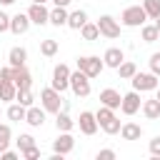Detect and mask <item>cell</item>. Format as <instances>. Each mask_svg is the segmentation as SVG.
<instances>
[{"instance_id":"18","label":"cell","mask_w":160,"mask_h":160,"mask_svg":"<svg viewBox=\"0 0 160 160\" xmlns=\"http://www.w3.org/2000/svg\"><path fill=\"white\" fill-rule=\"evenodd\" d=\"M120 135H122V140H140L142 128L138 122H122L120 125Z\"/></svg>"},{"instance_id":"27","label":"cell","mask_w":160,"mask_h":160,"mask_svg":"<svg viewBox=\"0 0 160 160\" xmlns=\"http://www.w3.org/2000/svg\"><path fill=\"white\" fill-rule=\"evenodd\" d=\"M58 48H60V45H58V40H52V38H45V40L40 42V52H42L45 58H52V55L58 52Z\"/></svg>"},{"instance_id":"24","label":"cell","mask_w":160,"mask_h":160,"mask_svg":"<svg viewBox=\"0 0 160 160\" xmlns=\"http://www.w3.org/2000/svg\"><path fill=\"white\" fill-rule=\"evenodd\" d=\"M18 88L12 80H0V100H15Z\"/></svg>"},{"instance_id":"14","label":"cell","mask_w":160,"mask_h":160,"mask_svg":"<svg viewBox=\"0 0 160 160\" xmlns=\"http://www.w3.org/2000/svg\"><path fill=\"white\" fill-rule=\"evenodd\" d=\"M72 148H75V138H72L70 132H60V135H58V140L52 142V150H55V152H60V155L72 152Z\"/></svg>"},{"instance_id":"12","label":"cell","mask_w":160,"mask_h":160,"mask_svg":"<svg viewBox=\"0 0 160 160\" xmlns=\"http://www.w3.org/2000/svg\"><path fill=\"white\" fill-rule=\"evenodd\" d=\"M78 125H80V132H82V135H95V132H98V120H95V112L82 110V112H80V118H78Z\"/></svg>"},{"instance_id":"28","label":"cell","mask_w":160,"mask_h":160,"mask_svg":"<svg viewBox=\"0 0 160 160\" xmlns=\"http://www.w3.org/2000/svg\"><path fill=\"white\" fill-rule=\"evenodd\" d=\"M118 72H120V78H125V80H130L135 72H138V68H135V62H130V60H122L120 65H118Z\"/></svg>"},{"instance_id":"22","label":"cell","mask_w":160,"mask_h":160,"mask_svg":"<svg viewBox=\"0 0 160 160\" xmlns=\"http://www.w3.org/2000/svg\"><path fill=\"white\" fill-rule=\"evenodd\" d=\"M85 22H88V12H85V10H75V12L68 15V22H65V25L72 28V30H80Z\"/></svg>"},{"instance_id":"6","label":"cell","mask_w":160,"mask_h":160,"mask_svg":"<svg viewBox=\"0 0 160 160\" xmlns=\"http://www.w3.org/2000/svg\"><path fill=\"white\" fill-rule=\"evenodd\" d=\"M50 88H55L58 92H65V90L70 88V68H68L65 62L55 65V70H52V85H50Z\"/></svg>"},{"instance_id":"10","label":"cell","mask_w":160,"mask_h":160,"mask_svg":"<svg viewBox=\"0 0 160 160\" xmlns=\"http://www.w3.org/2000/svg\"><path fill=\"white\" fill-rule=\"evenodd\" d=\"M12 82H15L18 90H30V85H32V75H30V70H28L25 65L12 68Z\"/></svg>"},{"instance_id":"1","label":"cell","mask_w":160,"mask_h":160,"mask_svg":"<svg viewBox=\"0 0 160 160\" xmlns=\"http://www.w3.org/2000/svg\"><path fill=\"white\" fill-rule=\"evenodd\" d=\"M95 120H98V128H102V132H108V135L120 132V120L115 118V110L100 105V110L95 112Z\"/></svg>"},{"instance_id":"43","label":"cell","mask_w":160,"mask_h":160,"mask_svg":"<svg viewBox=\"0 0 160 160\" xmlns=\"http://www.w3.org/2000/svg\"><path fill=\"white\" fill-rule=\"evenodd\" d=\"M0 2H2V5H12L15 0H0Z\"/></svg>"},{"instance_id":"7","label":"cell","mask_w":160,"mask_h":160,"mask_svg":"<svg viewBox=\"0 0 160 160\" xmlns=\"http://www.w3.org/2000/svg\"><path fill=\"white\" fill-rule=\"evenodd\" d=\"M130 80H132V90H138V92H148V90L158 88V75H152V72H135Z\"/></svg>"},{"instance_id":"9","label":"cell","mask_w":160,"mask_h":160,"mask_svg":"<svg viewBox=\"0 0 160 160\" xmlns=\"http://www.w3.org/2000/svg\"><path fill=\"white\" fill-rule=\"evenodd\" d=\"M28 18H30V22H35V25H48L50 10L45 8V2H32V5L28 8Z\"/></svg>"},{"instance_id":"4","label":"cell","mask_w":160,"mask_h":160,"mask_svg":"<svg viewBox=\"0 0 160 160\" xmlns=\"http://www.w3.org/2000/svg\"><path fill=\"white\" fill-rule=\"evenodd\" d=\"M105 62L98 58V55H85V58H78V70H82L88 78H98L102 72Z\"/></svg>"},{"instance_id":"46","label":"cell","mask_w":160,"mask_h":160,"mask_svg":"<svg viewBox=\"0 0 160 160\" xmlns=\"http://www.w3.org/2000/svg\"><path fill=\"white\" fill-rule=\"evenodd\" d=\"M0 112H2V110H0Z\"/></svg>"},{"instance_id":"2","label":"cell","mask_w":160,"mask_h":160,"mask_svg":"<svg viewBox=\"0 0 160 160\" xmlns=\"http://www.w3.org/2000/svg\"><path fill=\"white\" fill-rule=\"evenodd\" d=\"M120 20H122V25H125V28H142V25H145V20H148V15H145L142 5H130V8H125V10H122Z\"/></svg>"},{"instance_id":"17","label":"cell","mask_w":160,"mask_h":160,"mask_svg":"<svg viewBox=\"0 0 160 160\" xmlns=\"http://www.w3.org/2000/svg\"><path fill=\"white\" fill-rule=\"evenodd\" d=\"M25 122H28V125H32V128H40V125L45 122V110H42V108L30 105V108L25 110Z\"/></svg>"},{"instance_id":"25","label":"cell","mask_w":160,"mask_h":160,"mask_svg":"<svg viewBox=\"0 0 160 160\" xmlns=\"http://www.w3.org/2000/svg\"><path fill=\"white\" fill-rule=\"evenodd\" d=\"M80 32H82V38H85L88 42H92V40H98V38H100V30H98V22H85V25L80 28Z\"/></svg>"},{"instance_id":"21","label":"cell","mask_w":160,"mask_h":160,"mask_svg":"<svg viewBox=\"0 0 160 160\" xmlns=\"http://www.w3.org/2000/svg\"><path fill=\"white\" fill-rule=\"evenodd\" d=\"M68 15H70V12H68L62 5H55V8L50 10V20H48V22H52L55 28H60V25H65V22H68Z\"/></svg>"},{"instance_id":"42","label":"cell","mask_w":160,"mask_h":160,"mask_svg":"<svg viewBox=\"0 0 160 160\" xmlns=\"http://www.w3.org/2000/svg\"><path fill=\"white\" fill-rule=\"evenodd\" d=\"M155 28H158V32H160V15L155 18Z\"/></svg>"},{"instance_id":"8","label":"cell","mask_w":160,"mask_h":160,"mask_svg":"<svg viewBox=\"0 0 160 160\" xmlns=\"http://www.w3.org/2000/svg\"><path fill=\"white\" fill-rule=\"evenodd\" d=\"M98 30H100V35H105V38H110V40L120 38V22H118L112 15H102V18L98 20Z\"/></svg>"},{"instance_id":"32","label":"cell","mask_w":160,"mask_h":160,"mask_svg":"<svg viewBox=\"0 0 160 160\" xmlns=\"http://www.w3.org/2000/svg\"><path fill=\"white\" fill-rule=\"evenodd\" d=\"M15 100H18L20 105H25V108H30L35 98H32V92H30V90H18V95H15Z\"/></svg>"},{"instance_id":"13","label":"cell","mask_w":160,"mask_h":160,"mask_svg":"<svg viewBox=\"0 0 160 160\" xmlns=\"http://www.w3.org/2000/svg\"><path fill=\"white\" fill-rule=\"evenodd\" d=\"M120 100H122V95H120L118 90H112V88L100 90V105H105V108H110V110H118V108H120Z\"/></svg>"},{"instance_id":"38","label":"cell","mask_w":160,"mask_h":160,"mask_svg":"<svg viewBox=\"0 0 160 160\" xmlns=\"http://www.w3.org/2000/svg\"><path fill=\"white\" fill-rule=\"evenodd\" d=\"M0 80H12V65H8V68L0 70Z\"/></svg>"},{"instance_id":"16","label":"cell","mask_w":160,"mask_h":160,"mask_svg":"<svg viewBox=\"0 0 160 160\" xmlns=\"http://www.w3.org/2000/svg\"><path fill=\"white\" fill-rule=\"evenodd\" d=\"M125 60V52L120 50V48H108L105 50V55H102V62L108 65V68H115L118 70V65Z\"/></svg>"},{"instance_id":"40","label":"cell","mask_w":160,"mask_h":160,"mask_svg":"<svg viewBox=\"0 0 160 160\" xmlns=\"http://www.w3.org/2000/svg\"><path fill=\"white\" fill-rule=\"evenodd\" d=\"M0 158H2V160H18V152H12V150H2Z\"/></svg>"},{"instance_id":"15","label":"cell","mask_w":160,"mask_h":160,"mask_svg":"<svg viewBox=\"0 0 160 160\" xmlns=\"http://www.w3.org/2000/svg\"><path fill=\"white\" fill-rule=\"evenodd\" d=\"M28 28H30V18H28V12H18V15L10 18V32L22 35V32H28Z\"/></svg>"},{"instance_id":"35","label":"cell","mask_w":160,"mask_h":160,"mask_svg":"<svg viewBox=\"0 0 160 160\" xmlns=\"http://www.w3.org/2000/svg\"><path fill=\"white\" fill-rule=\"evenodd\" d=\"M20 155H22L25 160H38V158H40V148H38V145H32V148H28V150H22Z\"/></svg>"},{"instance_id":"26","label":"cell","mask_w":160,"mask_h":160,"mask_svg":"<svg viewBox=\"0 0 160 160\" xmlns=\"http://www.w3.org/2000/svg\"><path fill=\"white\" fill-rule=\"evenodd\" d=\"M25 105H20V102H12L10 108H8V118L12 120V122H20V120H25Z\"/></svg>"},{"instance_id":"3","label":"cell","mask_w":160,"mask_h":160,"mask_svg":"<svg viewBox=\"0 0 160 160\" xmlns=\"http://www.w3.org/2000/svg\"><path fill=\"white\" fill-rule=\"evenodd\" d=\"M62 92H58L55 88H45L40 92V102H42V110L45 112H60L62 110Z\"/></svg>"},{"instance_id":"41","label":"cell","mask_w":160,"mask_h":160,"mask_svg":"<svg viewBox=\"0 0 160 160\" xmlns=\"http://www.w3.org/2000/svg\"><path fill=\"white\" fill-rule=\"evenodd\" d=\"M52 2H55V5H62V8H68L72 0H52Z\"/></svg>"},{"instance_id":"39","label":"cell","mask_w":160,"mask_h":160,"mask_svg":"<svg viewBox=\"0 0 160 160\" xmlns=\"http://www.w3.org/2000/svg\"><path fill=\"white\" fill-rule=\"evenodd\" d=\"M112 158H115L112 150H100V152H98V160H112Z\"/></svg>"},{"instance_id":"5","label":"cell","mask_w":160,"mask_h":160,"mask_svg":"<svg viewBox=\"0 0 160 160\" xmlns=\"http://www.w3.org/2000/svg\"><path fill=\"white\" fill-rule=\"evenodd\" d=\"M70 90L78 95V98H88L90 95V78L78 70V72H70Z\"/></svg>"},{"instance_id":"30","label":"cell","mask_w":160,"mask_h":160,"mask_svg":"<svg viewBox=\"0 0 160 160\" xmlns=\"http://www.w3.org/2000/svg\"><path fill=\"white\" fill-rule=\"evenodd\" d=\"M10 138H12V130H10V125L0 122V152H2V150H8V145H10Z\"/></svg>"},{"instance_id":"44","label":"cell","mask_w":160,"mask_h":160,"mask_svg":"<svg viewBox=\"0 0 160 160\" xmlns=\"http://www.w3.org/2000/svg\"><path fill=\"white\" fill-rule=\"evenodd\" d=\"M155 90H158V95H155V98H158V100H160V88H155Z\"/></svg>"},{"instance_id":"37","label":"cell","mask_w":160,"mask_h":160,"mask_svg":"<svg viewBox=\"0 0 160 160\" xmlns=\"http://www.w3.org/2000/svg\"><path fill=\"white\" fill-rule=\"evenodd\" d=\"M5 30H10V15L0 10V32H5Z\"/></svg>"},{"instance_id":"19","label":"cell","mask_w":160,"mask_h":160,"mask_svg":"<svg viewBox=\"0 0 160 160\" xmlns=\"http://www.w3.org/2000/svg\"><path fill=\"white\" fill-rule=\"evenodd\" d=\"M140 108H142V115H145L148 120H158V118H160V100H158V98L145 100Z\"/></svg>"},{"instance_id":"11","label":"cell","mask_w":160,"mask_h":160,"mask_svg":"<svg viewBox=\"0 0 160 160\" xmlns=\"http://www.w3.org/2000/svg\"><path fill=\"white\" fill-rule=\"evenodd\" d=\"M140 92L138 90H132V92H128V95H122V100H120V110L125 112V115H135L138 110H140Z\"/></svg>"},{"instance_id":"31","label":"cell","mask_w":160,"mask_h":160,"mask_svg":"<svg viewBox=\"0 0 160 160\" xmlns=\"http://www.w3.org/2000/svg\"><path fill=\"white\" fill-rule=\"evenodd\" d=\"M142 40H145V42H155V40H160L158 28H155V25H142Z\"/></svg>"},{"instance_id":"34","label":"cell","mask_w":160,"mask_h":160,"mask_svg":"<svg viewBox=\"0 0 160 160\" xmlns=\"http://www.w3.org/2000/svg\"><path fill=\"white\" fill-rule=\"evenodd\" d=\"M150 72L160 78V52H152L150 55Z\"/></svg>"},{"instance_id":"36","label":"cell","mask_w":160,"mask_h":160,"mask_svg":"<svg viewBox=\"0 0 160 160\" xmlns=\"http://www.w3.org/2000/svg\"><path fill=\"white\" fill-rule=\"evenodd\" d=\"M150 155L152 158H160V138H152L150 140Z\"/></svg>"},{"instance_id":"23","label":"cell","mask_w":160,"mask_h":160,"mask_svg":"<svg viewBox=\"0 0 160 160\" xmlns=\"http://www.w3.org/2000/svg\"><path fill=\"white\" fill-rule=\"evenodd\" d=\"M25 60H28V50H25V48H12V50L8 52V62H10L12 68L25 65Z\"/></svg>"},{"instance_id":"45","label":"cell","mask_w":160,"mask_h":160,"mask_svg":"<svg viewBox=\"0 0 160 160\" xmlns=\"http://www.w3.org/2000/svg\"><path fill=\"white\" fill-rule=\"evenodd\" d=\"M32 2H48V0H32Z\"/></svg>"},{"instance_id":"33","label":"cell","mask_w":160,"mask_h":160,"mask_svg":"<svg viewBox=\"0 0 160 160\" xmlns=\"http://www.w3.org/2000/svg\"><path fill=\"white\" fill-rule=\"evenodd\" d=\"M15 142H18V150L22 152V150H28V148H32V145H35V138H32V135H20Z\"/></svg>"},{"instance_id":"29","label":"cell","mask_w":160,"mask_h":160,"mask_svg":"<svg viewBox=\"0 0 160 160\" xmlns=\"http://www.w3.org/2000/svg\"><path fill=\"white\" fill-rule=\"evenodd\" d=\"M142 10H145V15L148 18H158L160 15V0H142Z\"/></svg>"},{"instance_id":"20","label":"cell","mask_w":160,"mask_h":160,"mask_svg":"<svg viewBox=\"0 0 160 160\" xmlns=\"http://www.w3.org/2000/svg\"><path fill=\"white\" fill-rule=\"evenodd\" d=\"M72 118L65 112V110H60V112H55V128H58V132H70L72 130Z\"/></svg>"}]
</instances>
